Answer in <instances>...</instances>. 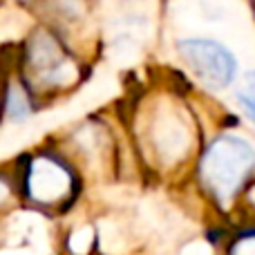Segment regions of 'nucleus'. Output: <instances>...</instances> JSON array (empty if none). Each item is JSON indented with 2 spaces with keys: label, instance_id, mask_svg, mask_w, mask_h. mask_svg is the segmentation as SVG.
<instances>
[{
  "label": "nucleus",
  "instance_id": "obj_3",
  "mask_svg": "<svg viewBox=\"0 0 255 255\" xmlns=\"http://www.w3.org/2000/svg\"><path fill=\"white\" fill-rule=\"evenodd\" d=\"M255 172V145L238 130H222L206 141L197 159L202 188L217 204H231Z\"/></svg>",
  "mask_w": 255,
  "mask_h": 255
},
{
  "label": "nucleus",
  "instance_id": "obj_6",
  "mask_svg": "<svg viewBox=\"0 0 255 255\" xmlns=\"http://www.w3.org/2000/svg\"><path fill=\"white\" fill-rule=\"evenodd\" d=\"M0 97H2V119L4 124L11 126L27 124L40 108H45L25 83V79L18 74L9 49L0 52Z\"/></svg>",
  "mask_w": 255,
  "mask_h": 255
},
{
  "label": "nucleus",
  "instance_id": "obj_5",
  "mask_svg": "<svg viewBox=\"0 0 255 255\" xmlns=\"http://www.w3.org/2000/svg\"><path fill=\"white\" fill-rule=\"evenodd\" d=\"M18 193L36 206H63L72 202L79 188L76 175L67 154L56 148H38L25 154L16 168Z\"/></svg>",
  "mask_w": 255,
  "mask_h": 255
},
{
  "label": "nucleus",
  "instance_id": "obj_8",
  "mask_svg": "<svg viewBox=\"0 0 255 255\" xmlns=\"http://www.w3.org/2000/svg\"><path fill=\"white\" fill-rule=\"evenodd\" d=\"M18 193V181H16V170L9 172L0 168V208H7L13 202Z\"/></svg>",
  "mask_w": 255,
  "mask_h": 255
},
{
  "label": "nucleus",
  "instance_id": "obj_2",
  "mask_svg": "<svg viewBox=\"0 0 255 255\" xmlns=\"http://www.w3.org/2000/svg\"><path fill=\"white\" fill-rule=\"evenodd\" d=\"M184 94L168 90L145 92L136 103L134 124L139 139L148 143L150 152L163 163H177L190 152L195 143V117Z\"/></svg>",
  "mask_w": 255,
  "mask_h": 255
},
{
  "label": "nucleus",
  "instance_id": "obj_9",
  "mask_svg": "<svg viewBox=\"0 0 255 255\" xmlns=\"http://www.w3.org/2000/svg\"><path fill=\"white\" fill-rule=\"evenodd\" d=\"M4 124V119H2V97H0V126Z\"/></svg>",
  "mask_w": 255,
  "mask_h": 255
},
{
  "label": "nucleus",
  "instance_id": "obj_7",
  "mask_svg": "<svg viewBox=\"0 0 255 255\" xmlns=\"http://www.w3.org/2000/svg\"><path fill=\"white\" fill-rule=\"evenodd\" d=\"M231 94H233V103L240 117L255 128V70L242 72Z\"/></svg>",
  "mask_w": 255,
  "mask_h": 255
},
{
  "label": "nucleus",
  "instance_id": "obj_1",
  "mask_svg": "<svg viewBox=\"0 0 255 255\" xmlns=\"http://www.w3.org/2000/svg\"><path fill=\"white\" fill-rule=\"evenodd\" d=\"M7 49L18 74L43 106L79 90L90 72L88 56L56 27L38 18L25 36Z\"/></svg>",
  "mask_w": 255,
  "mask_h": 255
},
{
  "label": "nucleus",
  "instance_id": "obj_4",
  "mask_svg": "<svg viewBox=\"0 0 255 255\" xmlns=\"http://www.w3.org/2000/svg\"><path fill=\"white\" fill-rule=\"evenodd\" d=\"M172 52L184 74L204 94L231 92L242 74L235 52L213 36H181Z\"/></svg>",
  "mask_w": 255,
  "mask_h": 255
}]
</instances>
